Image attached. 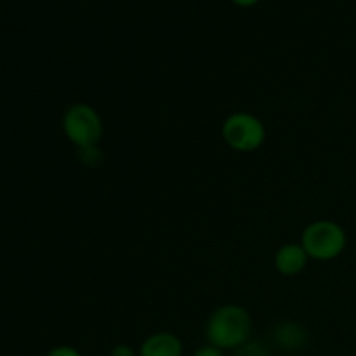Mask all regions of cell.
<instances>
[{
    "label": "cell",
    "instance_id": "8fae6325",
    "mask_svg": "<svg viewBox=\"0 0 356 356\" xmlns=\"http://www.w3.org/2000/svg\"><path fill=\"white\" fill-rule=\"evenodd\" d=\"M191 356H225V351H221L219 348L207 344V346L198 348V350L195 351V353Z\"/></svg>",
    "mask_w": 356,
    "mask_h": 356
},
{
    "label": "cell",
    "instance_id": "52a82bcc",
    "mask_svg": "<svg viewBox=\"0 0 356 356\" xmlns=\"http://www.w3.org/2000/svg\"><path fill=\"white\" fill-rule=\"evenodd\" d=\"M273 339L284 350L296 351L302 350L306 346V343H308V332L299 323L284 322L275 327Z\"/></svg>",
    "mask_w": 356,
    "mask_h": 356
},
{
    "label": "cell",
    "instance_id": "3957f363",
    "mask_svg": "<svg viewBox=\"0 0 356 356\" xmlns=\"http://www.w3.org/2000/svg\"><path fill=\"white\" fill-rule=\"evenodd\" d=\"M63 132L72 145L79 149L97 146L103 138V120L94 106L87 103H75L63 113Z\"/></svg>",
    "mask_w": 356,
    "mask_h": 356
},
{
    "label": "cell",
    "instance_id": "7c38bea8",
    "mask_svg": "<svg viewBox=\"0 0 356 356\" xmlns=\"http://www.w3.org/2000/svg\"><path fill=\"white\" fill-rule=\"evenodd\" d=\"M261 0H232V3H235L236 7H242V9H247V7L257 6Z\"/></svg>",
    "mask_w": 356,
    "mask_h": 356
},
{
    "label": "cell",
    "instance_id": "6da1fadb",
    "mask_svg": "<svg viewBox=\"0 0 356 356\" xmlns=\"http://www.w3.org/2000/svg\"><path fill=\"white\" fill-rule=\"evenodd\" d=\"M252 316L240 305H222L205 323V339L221 351H236L250 341Z\"/></svg>",
    "mask_w": 356,
    "mask_h": 356
},
{
    "label": "cell",
    "instance_id": "7a4b0ae2",
    "mask_svg": "<svg viewBox=\"0 0 356 356\" xmlns=\"http://www.w3.org/2000/svg\"><path fill=\"white\" fill-rule=\"evenodd\" d=\"M299 243L305 247L309 259L325 263L337 259L346 250L348 235L339 222L320 219L306 226Z\"/></svg>",
    "mask_w": 356,
    "mask_h": 356
},
{
    "label": "cell",
    "instance_id": "8992f818",
    "mask_svg": "<svg viewBox=\"0 0 356 356\" xmlns=\"http://www.w3.org/2000/svg\"><path fill=\"white\" fill-rule=\"evenodd\" d=\"M139 356H183L184 346L174 332H155L139 346Z\"/></svg>",
    "mask_w": 356,
    "mask_h": 356
},
{
    "label": "cell",
    "instance_id": "5b68a950",
    "mask_svg": "<svg viewBox=\"0 0 356 356\" xmlns=\"http://www.w3.org/2000/svg\"><path fill=\"white\" fill-rule=\"evenodd\" d=\"M309 256L301 243H285L275 254V268L284 277H296L308 266Z\"/></svg>",
    "mask_w": 356,
    "mask_h": 356
},
{
    "label": "cell",
    "instance_id": "9c48e42d",
    "mask_svg": "<svg viewBox=\"0 0 356 356\" xmlns=\"http://www.w3.org/2000/svg\"><path fill=\"white\" fill-rule=\"evenodd\" d=\"M45 356H82L76 348L73 346H66V344H63V346H56L52 348V350H49Z\"/></svg>",
    "mask_w": 356,
    "mask_h": 356
},
{
    "label": "cell",
    "instance_id": "277c9868",
    "mask_svg": "<svg viewBox=\"0 0 356 356\" xmlns=\"http://www.w3.org/2000/svg\"><path fill=\"white\" fill-rule=\"evenodd\" d=\"M222 139L232 149L240 153H252L266 141V127L256 115L238 111L222 122Z\"/></svg>",
    "mask_w": 356,
    "mask_h": 356
},
{
    "label": "cell",
    "instance_id": "30bf717a",
    "mask_svg": "<svg viewBox=\"0 0 356 356\" xmlns=\"http://www.w3.org/2000/svg\"><path fill=\"white\" fill-rule=\"evenodd\" d=\"M110 356H139V353L134 348L129 346V344H117V346L110 351Z\"/></svg>",
    "mask_w": 356,
    "mask_h": 356
},
{
    "label": "cell",
    "instance_id": "ba28073f",
    "mask_svg": "<svg viewBox=\"0 0 356 356\" xmlns=\"http://www.w3.org/2000/svg\"><path fill=\"white\" fill-rule=\"evenodd\" d=\"M236 356H270V351L263 344L249 341V343L236 350Z\"/></svg>",
    "mask_w": 356,
    "mask_h": 356
}]
</instances>
